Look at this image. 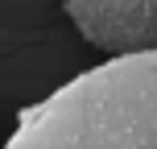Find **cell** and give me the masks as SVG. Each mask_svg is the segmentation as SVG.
Segmentation results:
<instances>
[{
  "instance_id": "7a4b0ae2",
  "label": "cell",
  "mask_w": 157,
  "mask_h": 149,
  "mask_svg": "<svg viewBox=\"0 0 157 149\" xmlns=\"http://www.w3.org/2000/svg\"><path fill=\"white\" fill-rule=\"evenodd\" d=\"M66 17L108 54L157 50V0H66Z\"/></svg>"
},
{
  "instance_id": "6da1fadb",
  "label": "cell",
  "mask_w": 157,
  "mask_h": 149,
  "mask_svg": "<svg viewBox=\"0 0 157 149\" xmlns=\"http://www.w3.org/2000/svg\"><path fill=\"white\" fill-rule=\"evenodd\" d=\"M4 149H157V50L116 54L62 83Z\"/></svg>"
}]
</instances>
